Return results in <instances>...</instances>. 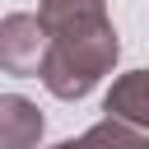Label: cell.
Here are the masks:
<instances>
[{"label":"cell","mask_w":149,"mask_h":149,"mask_svg":"<svg viewBox=\"0 0 149 149\" xmlns=\"http://www.w3.org/2000/svg\"><path fill=\"white\" fill-rule=\"evenodd\" d=\"M116 61H121V37H116V28H112V19H107V23H98V28H79V33L51 37L37 79H42V88H47L51 98L79 102V98H88V93L116 70Z\"/></svg>","instance_id":"cell-1"},{"label":"cell","mask_w":149,"mask_h":149,"mask_svg":"<svg viewBox=\"0 0 149 149\" xmlns=\"http://www.w3.org/2000/svg\"><path fill=\"white\" fill-rule=\"evenodd\" d=\"M47 47H51V33L37 14L14 9V14L0 19V65H5V74H42Z\"/></svg>","instance_id":"cell-2"},{"label":"cell","mask_w":149,"mask_h":149,"mask_svg":"<svg viewBox=\"0 0 149 149\" xmlns=\"http://www.w3.org/2000/svg\"><path fill=\"white\" fill-rule=\"evenodd\" d=\"M42 130H47V121H42L33 98H23V93L0 98V144L5 149H37Z\"/></svg>","instance_id":"cell-3"},{"label":"cell","mask_w":149,"mask_h":149,"mask_svg":"<svg viewBox=\"0 0 149 149\" xmlns=\"http://www.w3.org/2000/svg\"><path fill=\"white\" fill-rule=\"evenodd\" d=\"M102 112L107 116H121L140 130H149V70H130V74H116L107 98H102Z\"/></svg>","instance_id":"cell-4"},{"label":"cell","mask_w":149,"mask_h":149,"mask_svg":"<svg viewBox=\"0 0 149 149\" xmlns=\"http://www.w3.org/2000/svg\"><path fill=\"white\" fill-rule=\"evenodd\" d=\"M37 19L47 23L51 37L98 28V23H107V0H37Z\"/></svg>","instance_id":"cell-5"},{"label":"cell","mask_w":149,"mask_h":149,"mask_svg":"<svg viewBox=\"0 0 149 149\" xmlns=\"http://www.w3.org/2000/svg\"><path fill=\"white\" fill-rule=\"evenodd\" d=\"M84 144L88 149H149V130H140L121 116H102L84 130Z\"/></svg>","instance_id":"cell-6"},{"label":"cell","mask_w":149,"mask_h":149,"mask_svg":"<svg viewBox=\"0 0 149 149\" xmlns=\"http://www.w3.org/2000/svg\"><path fill=\"white\" fill-rule=\"evenodd\" d=\"M47 149H88V144H84V135H79V140H61V144H47Z\"/></svg>","instance_id":"cell-7"}]
</instances>
